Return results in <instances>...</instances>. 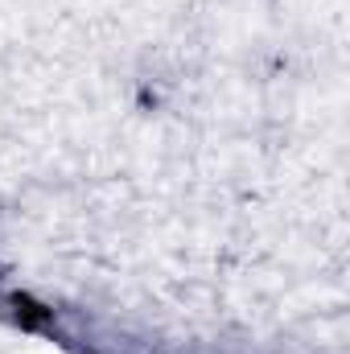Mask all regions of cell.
<instances>
[{
    "label": "cell",
    "mask_w": 350,
    "mask_h": 354,
    "mask_svg": "<svg viewBox=\"0 0 350 354\" xmlns=\"http://www.w3.org/2000/svg\"><path fill=\"white\" fill-rule=\"evenodd\" d=\"M12 309H17V322H25V326H46L54 313L50 309H42V305H33L29 297H12Z\"/></svg>",
    "instance_id": "cell-1"
}]
</instances>
